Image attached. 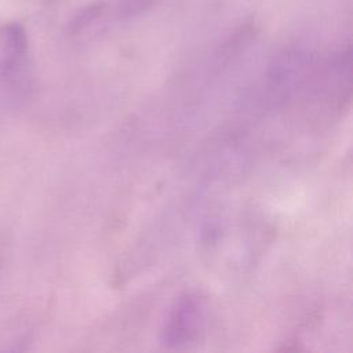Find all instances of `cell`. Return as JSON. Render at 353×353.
Wrapping results in <instances>:
<instances>
[{"mask_svg":"<svg viewBox=\"0 0 353 353\" xmlns=\"http://www.w3.org/2000/svg\"><path fill=\"white\" fill-rule=\"evenodd\" d=\"M204 309L199 296L186 294L175 302L161 331V341L168 347L179 349L192 343L203 325Z\"/></svg>","mask_w":353,"mask_h":353,"instance_id":"6da1fadb","label":"cell"},{"mask_svg":"<svg viewBox=\"0 0 353 353\" xmlns=\"http://www.w3.org/2000/svg\"><path fill=\"white\" fill-rule=\"evenodd\" d=\"M28 37L18 22L7 23L0 33V79L15 81L26 68Z\"/></svg>","mask_w":353,"mask_h":353,"instance_id":"7a4b0ae2","label":"cell"},{"mask_svg":"<svg viewBox=\"0 0 353 353\" xmlns=\"http://www.w3.org/2000/svg\"><path fill=\"white\" fill-rule=\"evenodd\" d=\"M161 0H116V12L121 19H134L145 15Z\"/></svg>","mask_w":353,"mask_h":353,"instance_id":"3957f363","label":"cell"}]
</instances>
